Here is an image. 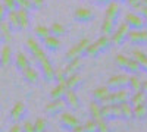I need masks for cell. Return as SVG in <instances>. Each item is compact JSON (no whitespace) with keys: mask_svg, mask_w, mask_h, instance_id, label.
I'll list each match as a JSON object with an SVG mask.
<instances>
[{"mask_svg":"<svg viewBox=\"0 0 147 132\" xmlns=\"http://www.w3.org/2000/svg\"><path fill=\"white\" fill-rule=\"evenodd\" d=\"M91 41L88 38H82L80 40L74 47L68 50L66 53V60H72V59H81L82 56H85V50H87V47Z\"/></svg>","mask_w":147,"mask_h":132,"instance_id":"obj_1","label":"cell"},{"mask_svg":"<svg viewBox=\"0 0 147 132\" xmlns=\"http://www.w3.org/2000/svg\"><path fill=\"white\" fill-rule=\"evenodd\" d=\"M131 28L127 25V23H121V25L118 28H115V31L112 32V35H110V40H112V44L115 46H121L124 44L127 40H128V34H129Z\"/></svg>","mask_w":147,"mask_h":132,"instance_id":"obj_2","label":"cell"},{"mask_svg":"<svg viewBox=\"0 0 147 132\" xmlns=\"http://www.w3.org/2000/svg\"><path fill=\"white\" fill-rule=\"evenodd\" d=\"M110 92L112 91L109 90V87H99V88L94 90L93 98L100 106H103V104H113L112 103V97H110Z\"/></svg>","mask_w":147,"mask_h":132,"instance_id":"obj_3","label":"cell"},{"mask_svg":"<svg viewBox=\"0 0 147 132\" xmlns=\"http://www.w3.org/2000/svg\"><path fill=\"white\" fill-rule=\"evenodd\" d=\"M102 116L105 121H110V119H121V107L119 104H103L102 106Z\"/></svg>","mask_w":147,"mask_h":132,"instance_id":"obj_4","label":"cell"},{"mask_svg":"<svg viewBox=\"0 0 147 132\" xmlns=\"http://www.w3.org/2000/svg\"><path fill=\"white\" fill-rule=\"evenodd\" d=\"M128 79H129V76H127V75H113L107 79V87H109L110 91L127 88L128 87Z\"/></svg>","mask_w":147,"mask_h":132,"instance_id":"obj_5","label":"cell"},{"mask_svg":"<svg viewBox=\"0 0 147 132\" xmlns=\"http://www.w3.org/2000/svg\"><path fill=\"white\" fill-rule=\"evenodd\" d=\"M65 107H66L65 100H63V98H57V100H52L50 103H47L44 112H46L47 115L55 116V115H60L62 112H65Z\"/></svg>","mask_w":147,"mask_h":132,"instance_id":"obj_6","label":"cell"},{"mask_svg":"<svg viewBox=\"0 0 147 132\" xmlns=\"http://www.w3.org/2000/svg\"><path fill=\"white\" fill-rule=\"evenodd\" d=\"M132 91L127 87V88H121V90H115L110 92V97H112V103L113 104H121V103H125L129 101Z\"/></svg>","mask_w":147,"mask_h":132,"instance_id":"obj_7","label":"cell"},{"mask_svg":"<svg viewBox=\"0 0 147 132\" xmlns=\"http://www.w3.org/2000/svg\"><path fill=\"white\" fill-rule=\"evenodd\" d=\"M38 65H40V69H41L43 78H44L46 81H53V79H55V68H53V65L50 63V60H49V57L40 60Z\"/></svg>","mask_w":147,"mask_h":132,"instance_id":"obj_8","label":"cell"},{"mask_svg":"<svg viewBox=\"0 0 147 132\" xmlns=\"http://www.w3.org/2000/svg\"><path fill=\"white\" fill-rule=\"evenodd\" d=\"M128 40L132 44H147V29H131L128 34Z\"/></svg>","mask_w":147,"mask_h":132,"instance_id":"obj_9","label":"cell"},{"mask_svg":"<svg viewBox=\"0 0 147 132\" xmlns=\"http://www.w3.org/2000/svg\"><path fill=\"white\" fill-rule=\"evenodd\" d=\"M25 113H27L25 104H24L22 101L15 103V106L12 107V110H10V119H12V122H15V123L21 122L22 119H24V116H25Z\"/></svg>","mask_w":147,"mask_h":132,"instance_id":"obj_10","label":"cell"},{"mask_svg":"<svg viewBox=\"0 0 147 132\" xmlns=\"http://www.w3.org/2000/svg\"><path fill=\"white\" fill-rule=\"evenodd\" d=\"M60 125H62L65 129H74L75 126L80 125V121L69 112H62L60 113Z\"/></svg>","mask_w":147,"mask_h":132,"instance_id":"obj_11","label":"cell"},{"mask_svg":"<svg viewBox=\"0 0 147 132\" xmlns=\"http://www.w3.org/2000/svg\"><path fill=\"white\" fill-rule=\"evenodd\" d=\"M74 19L77 22H90L94 19V12L88 7H80L74 12Z\"/></svg>","mask_w":147,"mask_h":132,"instance_id":"obj_12","label":"cell"},{"mask_svg":"<svg viewBox=\"0 0 147 132\" xmlns=\"http://www.w3.org/2000/svg\"><path fill=\"white\" fill-rule=\"evenodd\" d=\"M125 23L131 29H141V28H144V19L140 15L131 13V12L125 15Z\"/></svg>","mask_w":147,"mask_h":132,"instance_id":"obj_13","label":"cell"},{"mask_svg":"<svg viewBox=\"0 0 147 132\" xmlns=\"http://www.w3.org/2000/svg\"><path fill=\"white\" fill-rule=\"evenodd\" d=\"M119 13H121V5H119V2H116V0H110V2L107 3V7H106V18L118 21Z\"/></svg>","mask_w":147,"mask_h":132,"instance_id":"obj_14","label":"cell"},{"mask_svg":"<svg viewBox=\"0 0 147 132\" xmlns=\"http://www.w3.org/2000/svg\"><path fill=\"white\" fill-rule=\"evenodd\" d=\"M12 32H13V29H12V27L9 25V22L6 19L0 22V34H2V38L6 44L12 43Z\"/></svg>","mask_w":147,"mask_h":132,"instance_id":"obj_15","label":"cell"},{"mask_svg":"<svg viewBox=\"0 0 147 132\" xmlns=\"http://www.w3.org/2000/svg\"><path fill=\"white\" fill-rule=\"evenodd\" d=\"M12 60H13L12 49H10V46H9V44H6V46H3L2 53H0V65H3V66H9V65L12 63Z\"/></svg>","mask_w":147,"mask_h":132,"instance_id":"obj_16","label":"cell"},{"mask_svg":"<svg viewBox=\"0 0 147 132\" xmlns=\"http://www.w3.org/2000/svg\"><path fill=\"white\" fill-rule=\"evenodd\" d=\"M22 76H24V79H25L28 84H35L37 81H38V70H37L35 68H32V66H28L27 69H24L22 70Z\"/></svg>","mask_w":147,"mask_h":132,"instance_id":"obj_17","label":"cell"},{"mask_svg":"<svg viewBox=\"0 0 147 132\" xmlns=\"http://www.w3.org/2000/svg\"><path fill=\"white\" fill-rule=\"evenodd\" d=\"M43 43L49 52H57L60 49V41H59V37H56V35L50 34L46 40H43Z\"/></svg>","mask_w":147,"mask_h":132,"instance_id":"obj_18","label":"cell"},{"mask_svg":"<svg viewBox=\"0 0 147 132\" xmlns=\"http://www.w3.org/2000/svg\"><path fill=\"white\" fill-rule=\"evenodd\" d=\"M82 68V60L81 59H72V60H68V65L63 68L66 75H72V74H78V70Z\"/></svg>","mask_w":147,"mask_h":132,"instance_id":"obj_19","label":"cell"},{"mask_svg":"<svg viewBox=\"0 0 147 132\" xmlns=\"http://www.w3.org/2000/svg\"><path fill=\"white\" fill-rule=\"evenodd\" d=\"M66 106L72 107V109H78L80 107V100H78V95L75 94V91H72V90H68L66 94H65V97H63Z\"/></svg>","mask_w":147,"mask_h":132,"instance_id":"obj_20","label":"cell"},{"mask_svg":"<svg viewBox=\"0 0 147 132\" xmlns=\"http://www.w3.org/2000/svg\"><path fill=\"white\" fill-rule=\"evenodd\" d=\"M68 91V87L66 84H57V85L50 91V98L52 100H57V98H63L65 94Z\"/></svg>","mask_w":147,"mask_h":132,"instance_id":"obj_21","label":"cell"},{"mask_svg":"<svg viewBox=\"0 0 147 132\" xmlns=\"http://www.w3.org/2000/svg\"><path fill=\"white\" fill-rule=\"evenodd\" d=\"M6 21L9 22V25L12 27L13 31L19 29V18H18V9L16 10H9L6 13Z\"/></svg>","mask_w":147,"mask_h":132,"instance_id":"obj_22","label":"cell"},{"mask_svg":"<svg viewBox=\"0 0 147 132\" xmlns=\"http://www.w3.org/2000/svg\"><path fill=\"white\" fill-rule=\"evenodd\" d=\"M81 84H82V78L78 74H72V75H69L66 78V87H68V90L75 91Z\"/></svg>","mask_w":147,"mask_h":132,"instance_id":"obj_23","label":"cell"},{"mask_svg":"<svg viewBox=\"0 0 147 132\" xmlns=\"http://www.w3.org/2000/svg\"><path fill=\"white\" fill-rule=\"evenodd\" d=\"M115 28H116V21L110 19V18H105L102 23V35H112Z\"/></svg>","mask_w":147,"mask_h":132,"instance_id":"obj_24","label":"cell"},{"mask_svg":"<svg viewBox=\"0 0 147 132\" xmlns=\"http://www.w3.org/2000/svg\"><path fill=\"white\" fill-rule=\"evenodd\" d=\"M18 18H19V29H28V27H30L28 10L18 9Z\"/></svg>","mask_w":147,"mask_h":132,"instance_id":"obj_25","label":"cell"},{"mask_svg":"<svg viewBox=\"0 0 147 132\" xmlns=\"http://www.w3.org/2000/svg\"><path fill=\"white\" fill-rule=\"evenodd\" d=\"M90 115H91V119H93L94 122L103 119V116H102V106L97 103V101H93L90 104Z\"/></svg>","mask_w":147,"mask_h":132,"instance_id":"obj_26","label":"cell"},{"mask_svg":"<svg viewBox=\"0 0 147 132\" xmlns=\"http://www.w3.org/2000/svg\"><path fill=\"white\" fill-rule=\"evenodd\" d=\"M15 65H16V68H18L21 72H22L24 69H27L28 66H31L28 57L24 54V53H18V54H16V57H15Z\"/></svg>","mask_w":147,"mask_h":132,"instance_id":"obj_27","label":"cell"},{"mask_svg":"<svg viewBox=\"0 0 147 132\" xmlns=\"http://www.w3.org/2000/svg\"><path fill=\"white\" fill-rule=\"evenodd\" d=\"M146 101V94L143 91H137V92H132L131 97H129V103L132 107L136 106H140V104H144Z\"/></svg>","mask_w":147,"mask_h":132,"instance_id":"obj_28","label":"cell"},{"mask_svg":"<svg viewBox=\"0 0 147 132\" xmlns=\"http://www.w3.org/2000/svg\"><path fill=\"white\" fill-rule=\"evenodd\" d=\"M96 46L99 47L100 52H106L110 46H112V40H110V35H102L100 38H97Z\"/></svg>","mask_w":147,"mask_h":132,"instance_id":"obj_29","label":"cell"},{"mask_svg":"<svg viewBox=\"0 0 147 132\" xmlns=\"http://www.w3.org/2000/svg\"><path fill=\"white\" fill-rule=\"evenodd\" d=\"M132 59H136V60H137V63L141 66V70L147 72V56L143 52H140V50L132 52Z\"/></svg>","mask_w":147,"mask_h":132,"instance_id":"obj_30","label":"cell"},{"mask_svg":"<svg viewBox=\"0 0 147 132\" xmlns=\"http://www.w3.org/2000/svg\"><path fill=\"white\" fill-rule=\"evenodd\" d=\"M132 117L137 119V121H144V119L147 117V107H146V104H140V106L134 107Z\"/></svg>","mask_w":147,"mask_h":132,"instance_id":"obj_31","label":"cell"},{"mask_svg":"<svg viewBox=\"0 0 147 132\" xmlns=\"http://www.w3.org/2000/svg\"><path fill=\"white\" fill-rule=\"evenodd\" d=\"M141 84H143V81H141L138 76L132 75V76H129V79H128V88H129L132 92L141 91Z\"/></svg>","mask_w":147,"mask_h":132,"instance_id":"obj_32","label":"cell"},{"mask_svg":"<svg viewBox=\"0 0 147 132\" xmlns=\"http://www.w3.org/2000/svg\"><path fill=\"white\" fill-rule=\"evenodd\" d=\"M121 107V115L124 119H131L132 117V112H134V107L131 106L129 101H125V103H121L119 104Z\"/></svg>","mask_w":147,"mask_h":132,"instance_id":"obj_33","label":"cell"},{"mask_svg":"<svg viewBox=\"0 0 147 132\" xmlns=\"http://www.w3.org/2000/svg\"><path fill=\"white\" fill-rule=\"evenodd\" d=\"M125 70L129 72L131 75H137V74H140V72H141V66L137 63L136 59H131V57H129V60H128V63H127Z\"/></svg>","mask_w":147,"mask_h":132,"instance_id":"obj_34","label":"cell"},{"mask_svg":"<svg viewBox=\"0 0 147 132\" xmlns=\"http://www.w3.org/2000/svg\"><path fill=\"white\" fill-rule=\"evenodd\" d=\"M34 34H35L37 38H40V40L43 41V40H46L49 35H50V28H47V27H44V25H38V27H35Z\"/></svg>","mask_w":147,"mask_h":132,"instance_id":"obj_35","label":"cell"},{"mask_svg":"<svg viewBox=\"0 0 147 132\" xmlns=\"http://www.w3.org/2000/svg\"><path fill=\"white\" fill-rule=\"evenodd\" d=\"M66 78H68V75H66V72H65L63 68L55 69V81L57 84H66Z\"/></svg>","mask_w":147,"mask_h":132,"instance_id":"obj_36","label":"cell"},{"mask_svg":"<svg viewBox=\"0 0 147 132\" xmlns=\"http://www.w3.org/2000/svg\"><path fill=\"white\" fill-rule=\"evenodd\" d=\"M50 34L56 35V37H60V35L65 34V27L62 25V23H59V22H55V23H52V27H50Z\"/></svg>","mask_w":147,"mask_h":132,"instance_id":"obj_37","label":"cell"},{"mask_svg":"<svg viewBox=\"0 0 147 132\" xmlns=\"http://www.w3.org/2000/svg\"><path fill=\"white\" fill-rule=\"evenodd\" d=\"M102 52L99 50V47L96 46V43H90L88 47H87V50H85V56H88V57H96L97 54H100Z\"/></svg>","mask_w":147,"mask_h":132,"instance_id":"obj_38","label":"cell"},{"mask_svg":"<svg viewBox=\"0 0 147 132\" xmlns=\"http://www.w3.org/2000/svg\"><path fill=\"white\" fill-rule=\"evenodd\" d=\"M34 131L35 132H46L47 131V122L46 119H37V121L34 122Z\"/></svg>","mask_w":147,"mask_h":132,"instance_id":"obj_39","label":"cell"},{"mask_svg":"<svg viewBox=\"0 0 147 132\" xmlns=\"http://www.w3.org/2000/svg\"><path fill=\"white\" fill-rule=\"evenodd\" d=\"M15 3H16L18 9H24V10H28V12L34 9L31 0H15Z\"/></svg>","mask_w":147,"mask_h":132,"instance_id":"obj_40","label":"cell"},{"mask_svg":"<svg viewBox=\"0 0 147 132\" xmlns=\"http://www.w3.org/2000/svg\"><path fill=\"white\" fill-rule=\"evenodd\" d=\"M128 60H129L128 56H124V54H118V56H116V65H118V68L124 69V70H125V68H127Z\"/></svg>","mask_w":147,"mask_h":132,"instance_id":"obj_41","label":"cell"},{"mask_svg":"<svg viewBox=\"0 0 147 132\" xmlns=\"http://www.w3.org/2000/svg\"><path fill=\"white\" fill-rule=\"evenodd\" d=\"M25 47H27V49H28V52L30 53H32L34 50H37V49H38V41H37L35 38H28L27 41H25Z\"/></svg>","mask_w":147,"mask_h":132,"instance_id":"obj_42","label":"cell"},{"mask_svg":"<svg viewBox=\"0 0 147 132\" xmlns=\"http://www.w3.org/2000/svg\"><path fill=\"white\" fill-rule=\"evenodd\" d=\"M82 128H84V132H97V125H96V122L93 121H87L84 125H82Z\"/></svg>","mask_w":147,"mask_h":132,"instance_id":"obj_43","label":"cell"},{"mask_svg":"<svg viewBox=\"0 0 147 132\" xmlns=\"http://www.w3.org/2000/svg\"><path fill=\"white\" fill-rule=\"evenodd\" d=\"M134 9H136V13H137V15H140L143 19H144V18H147V6H146V5H143V3H141V5L136 6Z\"/></svg>","mask_w":147,"mask_h":132,"instance_id":"obj_44","label":"cell"},{"mask_svg":"<svg viewBox=\"0 0 147 132\" xmlns=\"http://www.w3.org/2000/svg\"><path fill=\"white\" fill-rule=\"evenodd\" d=\"M96 125H97V132H109V126H107V123H106L105 119L97 121Z\"/></svg>","mask_w":147,"mask_h":132,"instance_id":"obj_45","label":"cell"},{"mask_svg":"<svg viewBox=\"0 0 147 132\" xmlns=\"http://www.w3.org/2000/svg\"><path fill=\"white\" fill-rule=\"evenodd\" d=\"M3 6L6 7L7 12H9V10H16V9H18V6H16V3H15V0H3Z\"/></svg>","mask_w":147,"mask_h":132,"instance_id":"obj_46","label":"cell"},{"mask_svg":"<svg viewBox=\"0 0 147 132\" xmlns=\"http://www.w3.org/2000/svg\"><path fill=\"white\" fill-rule=\"evenodd\" d=\"M22 132H35L34 131V123L32 122H24V125H22Z\"/></svg>","mask_w":147,"mask_h":132,"instance_id":"obj_47","label":"cell"},{"mask_svg":"<svg viewBox=\"0 0 147 132\" xmlns=\"http://www.w3.org/2000/svg\"><path fill=\"white\" fill-rule=\"evenodd\" d=\"M34 9H41L44 6V0H31Z\"/></svg>","mask_w":147,"mask_h":132,"instance_id":"obj_48","label":"cell"},{"mask_svg":"<svg viewBox=\"0 0 147 132\" xmlns=\"http://www.w3.org/2000/svg\"><path fill=\"white\" fill-rule=\"evenodd\" d=\"M6 13H7V10H6V7H5L3 5H0V22H2V21H5V19H6Z\"/></svg>","mask_w":147,"mask_h":132,"instance_id":"obj_49","label":"cell"},{"mask_svg":"<svg viewBox=\"0 0 147 132\" xmlns=\"http://www.w3.org/2000/svg\"><path fill=\"white\" fill-rule=\"evenodd\" d=\"M127 3H128L131 7H136V6H138V5L143 3V0H127Z\"/></svg>","mask_w":147,"mask_h":132,"instance_id":"obj_50","label":"cell"},{"mask_svg":"<svg viewBox=\"0 0 147 132\" xmlns=\"http://www.w3.org/2000/svg\"><path fill=\"white\" fill-rule=\"evenodd\" d=\"M9 132H22V126L18 125V123H13V125H12V128L9 129Z\"/></svg>","mask_w":147,"mask_h":132,"instance_id":"obj_51","label":"cell"},{"mask_svg":"<svg viewBox=\"0 0 147 132\" xmlns=\"http://www.w3.org/2000/svg\"><path fill=\"white\" fill-rule=\"evenodd\" d=\"M72 132H84V128H82V125L80 123L78 126H75V128L72 129Z\"/></svg>","mask_w":147,"mask_h":132,"instance_id":"obj_52","label":"cell"},{"mask_svg":"<svg viewBox=\"0 0 147 132\" xmlns=\"http://www.w3.org/2000/svg\"><path fill=\"white\" fill-rule=\"evenodd\" d=\"M141 91H143L144 94H147V81H144V82L141 84Z\"/></svg>","mask_w":147,"mask_h":132,"instance_id":"obj_53","label":"cell"},{"mask_svg":"<svg viewBox=\"0 0 147 132\" xmlns=\"http://www.w3.org/2000/svg\"><path fill=\"white\" fill-rule=\"evenodd\" d=\"M93 2H96V3H100V5H107L110 0H93Z\"/></svg>","mask_w":147,"mask_h":132,"instance_id":"obj_54","label":"cell"},{"mask_svg":"<svg viewBox=\"0 0 147 132\" xmlns=\"http://www.w3.org/2000/svg\"><path fill=\"white\" fill-rule=\"evenodd\" d=\"M3 43V38H2V34H0V44H2Z\"/></svg>","mask_w":147,"mask_h":132,"instance_id":"obj_55","label":"cell"},{"mask_svg":"<svg viewBox=\"0 0 147 132\" xmlns=\"http://www.w3.org/2000/svg\"><path fill=\"white\" fill-rule=\"evenodd\" d=\"M143 5H146V6H147V0H143Z\"/></svg>","mask_w":147,"mask_h":132,"instance_id":"obj_56","label":"cell"}]
</instances>
